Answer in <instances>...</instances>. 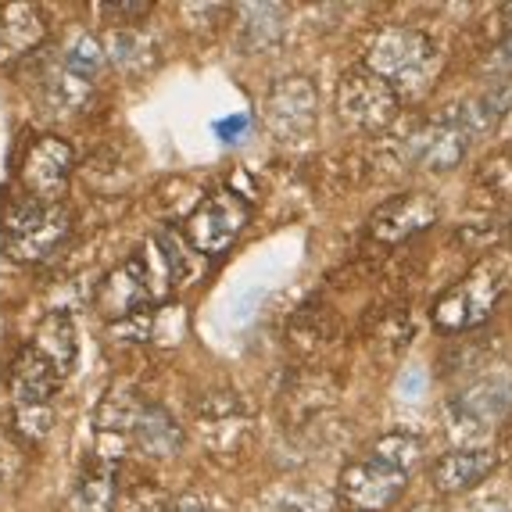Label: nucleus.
<instances>
[{
    "instance_id": "obj_20",
    "label": "nucleus",
    "mask_w": 512,
    "mask_h": 512,
    "mask_svg": "<svg viewBox=\"0 0 512 512\" xmlns=\"http://www.w3.org/2000/svg\"><path fill=\"white\" fill-rule=\"evenodd\" d=\"M29 344H33V348L40 351L43 359L51 362L61 376H69L72 366H76V355H79L76 323H72V316L69 312H61V308H54V312H47V316L40 319L36 337Z\"/></svg>"
},
{
    "instance_id": "obj_8",
    "label": "nucleus",
    "mask_w": 512,
    "mask_h": 512,
    "mask_svg": "<svg viewBox=\"0 0 512 512\" xmlns=\"http://www.w3.org/2000/svg\"><path fill=\"white\" fill-rule=\"evenodd\" d=\"M104 43L101 36L83 33L72 43L65 58L58 61V69L47 76V104L54 111H79L86 108L90 94H94L97 76L104 69Z\"/></svg>"
},
{
    "instance_id": "obj_6",
    "label": "nucleus",
    "mask_w": 512,
    "mask_h": 512,
    "mask_svg": "<svg viewBox=\"0 0 512 512\" xmlns=\"http://www.w3.org/2000/svg\"><path fill=\"white\" fill-rule=\"evenodd\" d=\"M197 437L208 455L230 462L237 459L251 441V412L240 402L237 391H208L194 409Z\"/></svg>"
},
{
    "instance_id": "obj_26",
    "label": "nucleus",
    "mask_w": 512,
    "mask_h": 512,
    "mask_svg": "<svg viewBox=\"0 0 512 512\" xmlns=\"http://www.w3.org/2000/svg\"><path fill=\"white\" fill-rule=\"evenodd\" d=\"M15 427L22 430L29 441H40V437L51 434L54 409H15Z\"/></svg>"
},
{
    "instance_id": "obj_13",
    "label": "nucleus",
    "mask_w": 512,
    "mask_h": 512,
    "mask_svg": "<svg viewBox=\"0 0 512 512\" xmlns=\"http://www.w3.org/2000/svg\"><path fill=\"white\" fill-rule=\"evenodd\" d=\"M455 430H470V434H487L498 423L512 416V376H480L470 387H462L448 402Z\"/></svg>"
},
{
    "instance_id": "obj_28",
    "label": "nucleus",
    "mask_w": 512,
    "mask_h": 512,
    "mask_svg": "<svg viewBox=\"0 0 512 512\" xmlns=\"http://www.w3.org/2000/svg\"><path fill=\"white\" fill-rule=\"evenodd\" d=\"M491 69L498 72V79H512V33H505V40L491 51Z\"/></svg>"
},
{
    "instance_id": "obj_1",
    "label": "nucleus",
    "mask_w": 512,
    "mask_h": 512,
    "mask_svg": "<svg viewBox=\"0 0 512 512\" xmlns=\"http://www.w3.org/2000/svg\"><path fill=\"white\" fill-rule=\"evenodd\" d=\"M423 459V444L412 434H387L373 444L366 459L351 462L337 480V498L351 512H384L391 509L402 491L409 487V477L416 462Z\"/></svg>"
},
{
    "instance_id": "obj_21",
    "label": "nucleus",
    "mask_w": 512,
    "mask_h": 512,
    "mask_svg": "<svg viewBox=\"0 0 512 512\" xmlns=\"http://www.w3.org/2000/svg\"><path fill=\"white\" fill-rule=\"evenodd\" d=\"M240 47L244 51H269L287 33V8L283 4H240Z\"/></svg>"
},
{
    "instance_id": "obj_19",
    "label": "nucleus",
    "mask_w": 512,
    "mask_h": 512,
    "mask_svg": "<svg viewBox=\"0 0 512 512\" xmlns=\"http://www.w3.org/2000/svg\"><path fill=\"white\" fill-rule=\"evenodd\" d=\"M119 459L122 455L97 448L94 459L86 462V470L79 473L69 512H115V502H119Z\"/></svg>"
},
{
    "instance_id": "obj_2",
    "label": "nucleus",
    "mask_w": 512,
    "mask_h": 512,
    "mask_svg": "<svg viewBox=\"0 0 512 512\" xmlns=\"http://www.w3.org/2000/svg\"><path fill=\"white\" fill-rule=\"evenodd\" d=\"M373 76H380L398 97L423 94L434 83L437 72V43L412 26H387L369 43L366 61Z\"/></svg>"
},
{
    "instance_id": "obj_29",
    "label": "nucleus",
    "mask_w": 512,
    "mask_h": 512,
    "mask_svg": "<svg viewBox=\"0 0 512 512\" xmlns=\"http://www.w3.org/2000/svg\"><path fill=\"white\" fill-rule=\"evenodd\" d=\"M219 137L222 140H240V133L248 129V115H233V119H226V122H219Z\"/></svg>"
},
{
    "instance_id": "obj_14",
    "label": "nucleus",
    "mask_w": 512,
    "mask_h": 512,
    "mask_svg": "<svg viewBox=\"0 0 512 512\" xmlns=\"http://www.w3.org/2000/svg\"><path fill=\"white\" fill-rule=\"evenodd\" d=\"M437 219H441V205L434 197L423 190H409V194L387 197L384 205L369 215V237L384 248H394V244H405L416 233L430 230Z\"/></svg>"
},
{
    "instance_id": "obj_4",
    "label": "nucleus",
    "mask_w": 512,
    "mask_h": 512,
    "mask_svg": "<svg viewBox=\"0 0 512 512\" xmlns=\"http://www.w3.org/2000/svg\"><path fill=\"white\" fill-rule=\"evenodd\" d=\"M505 269L491 258L477 262L470 273L455 280L441 298L430 308V319H434L437 330L444 333H462V330H477L491 319L495 305L505 294Z\"/></svg>"
},
{
    "instance_id": "obj_30",
    "label": "nucleus",
    "mask_w": 512,
    "mask_h": 512,
    "mask_svg": "<svg viewBox=\"0 0 512 512\" xmlns=\"http://www.w3.org/2000/svg\"><path fill=\"white\" fill-rule=\"evenodd\" d=\"M505 15H509V18H512V4H509V8H505ZM509 33H512V26H509Z\"/></svg>"
},
{
    "instance_id": "obj_27",
    "label": "nucleus",
    "mask_w": 512,
    "mask_h": 512,
    "mask_svg": "<svg viewBox=\"0 0 512 512\" xmlns=\"http://www.w3.org/2000/svg\"><path fill=\"white\" fill-rule=\"evenodd\" d=\"M101 11L108 18H122V22H119L122 29H133V22H137V18H147L151 4H104Z\"/></svg>"
},
{
    "instance_id": "obj_9",
    "label": "nucleus",
    "mask_w": 512,
    "mask_h": 512,
    "mask_svg": "<svg viewBox=\"0 0 512 512\" xmlns=\"http://www.w3.org/2000/svg\"><path fill=\"white\" fill-rule=\"evenodd\" d=\"M72 169H76V151L69 147V140L61 137L33 140L22 165H18L22 194H29L40 205H61V197L69 190Z\"/></svg>"
},
{
    "instance_id": "obj_23",
    "label": "nucleus",
    "mask_w": 512,
    "mask_h": 512,
    "mask_svg": "<svg viewBox=\"0 0 512 512\" xmlns=\"http://www.w3.org/2000/svg\"><path fill=\"white\" fill-rule=\"evenodd\" d=\"M477 190L498 201V205H512V144L498 147L480 162Z\"/></svg>"
},
{
    "instance_id": "obj_11",
    "label": "nucleus",
    "mask_w": 512,
    "mask_h": 512,
    "mask_svg": "<svg viewBox=\"0 0 512 512\" xmlns=\"http://www.w3.org/2000/svg\"><path fill=\"white\" fill-rule=\"evenodd\" d=\"M319 122V90L305 76H283L265 94V126L280 140L308 137Z\"/></svg>"
},
{
    "instance_id": "obj_16",
    "label": "nucleus",
    "mask_w": 512,
    "mask_h": 512,
    "mask_svg": "<svg viewBox=\"0 0 512 512\" xmlns=\"http://www.w3.org/2000/svg\"><path fill=\"white\" fill-rule=\"evenodd\" d=\"M47 40V15L40 4H4L0 8V69H11L36 54Z\"/></svg>"
},
{
    "instance_id": "obj_24",
    "label": "nucleus",
    "mask_w": 512,
    "mask_h": 512,
    "mask_svg": "<svg viewBox=\"0 0 512 512\" xmlns=\"http://www.w3.org/2000/svg\"><path fill=\"white\" fill-rule=\"evenodd\" d=\"M154 248H158V255H162L172 287H176V283H187L190 276H194V258H190L194 248H190L187 237H183L176 226H165V230L154 233Z\"/></svg>"
},
{
    "instance_id": "obj_18",
    "label": "nucleus",
    "mask_w": 512,
    "mask_h": 512,
    "mask_svg": "<svg viewBox=\"0 0 512 512\" xmlns=\"http://www.w3.org/2000/svg\"><path fill=\"white\" fill-rule=\"evenodd\" d=\"M498 466V455L491 448H455V452L441 455L430 466V484L441 495H466L473 487L484 484Z\"/></svg>"
},
{
    "instance_id": "obj_7",
    "label": "nucleus",
    "mask_w": 512,
    "mask_h": 512,
    "mask_svg": "<svg viewBox=\"0 0 512 512\" xmlns=\"http://www.w3.org/2000/svg\"><path fill=\"white\" fill-rule=\"evenodd\" d=\"M402 111V97L394 94L391 86L380 76L359 65V69H348L337 83V115L341 122L355 129H387Z\"/></svg>"
},
{
    "instance_id": "obj_17",
    "label": "nucleus",
    "mask_w": 512,
    "mask_h": 512,
    "mask_svg": "<svg viewBox=\"0 0 512 512\" xmlns=\"http://www.w3.org/2000/svg\"><path fill=\"white\" fill-rule=\"evenodd\" d=\"M126 437L137 444L147 459H172V455H180L183 441H187V434H183V427L176 423V416H172L165 405H154V402L133 405Z\"/></svg>"
},
{
    "instance_id": "obj_12",
    "label": "nucleus",
    "mask_w": 512,
    "mask_h": 512,
    "mask_svg": "<svg viewBox=\"0 0 512 512\" xmlns=\"http://www.w3.org/2000/svg\"><path fill=\"white\" fill-rule=\"evenodd\" d=\"M473 137L466 133L455 111H444L434 122L419 126L409 140H405L402 154L412 169H427V172H452L455 165H462L466 151H470Z\"/></svg>"
},
{
    "instance_id": "obj_15",
    "label": "nucleus",
    "mask_w": 512,
    "mask_h": 512,
    "mask_svg": "<svg viewBox=\"0 0 512 512\" xmlns=\"http://www.w3.org/2000/svg\"><path fill=\"white\" fill-rule=\"evenodd\" d=\"M65 376L43 359L33 344L18 351L8 366V391L15 409H51Z\"/></svg>"
},
{
    "instance_id": "obj_5",
    "label": "nucleus",
    "mask_w": 512,
    "mask_h": 512,
    "mask_svg": "<svg viewBox=\"0 0 512 512\" xmlns=\"http://www.w3.org/2000/svg\"><path fill=\"white\" fill-rule=\"evenodd\" d=\"M251 219V205L237 190L219 187L197 201L194 212L183 219V237L187 244L205 258H219L222 251H230L233 240L244 233Z\"/></svg>"
},
{
    "instance_id": "obj_22",
    "label": "nucleus",
    "mask_w": 512,
    "mask_h": 512,
    "mask_svg": "<svg viewBox=\"0 0 512 512\" xmlns=\"http://www.w3.org/2000/svg\"><path fill=\"white\" fill-rule=\"evenodd\" d=\"M104 58L119 72H126V76H137V72L151 69V61H154L151 40H147L137 26L119 29V33H111V40L104 43Z\"/></svg>"
},
{
    "instance_id": "obj_10",
    "label": "nucleus",
    "mask_w": 512,
    "mask_h": 512,
    "mask_svg": "<svg viewBox=\"0 0 512 512\" xmlns=\"http://www.w3.org/2000/svg\"><path fill=\"white\" fill-rule=\"evenodd\" d=\"M154 276L147 255H129L122 265H115L94 291V305L104 319H115V323H126V319L140 316V312H151L154 305Z\"/></svg>"
},
{
    "instance_id": "obj_3",
    "label": "nucleus",
    "mask_w": 512,
    "mask_h": 512,
    "mask_svg": "<svg viewBox=\"0 0 512 512\" xmlns=\"http://www.w3.org/2000/svg\"><path fill=\"white\" fill-rule=\"evenodd\" d=\"M4 244L15 262H47L69 240L72 212L65 205H40L29 194H11L0 215Z\"/></svg>"
},
{
    "instance_id": "obj_25",
    "label": "nucleus",
    "mask_w": 512,
    "mask_h": 512,
    "mask_svg": "<svg viewBox=\"0 0 512 512\" xmlns=\"http://www.w3.org/2000/svg\"><path fill=\"white\" fill-rule=\"evenodd\" d=\"M115 512H172V498L151 480H133V484L119 487Z\"/></svg>"
}]
</instances>
